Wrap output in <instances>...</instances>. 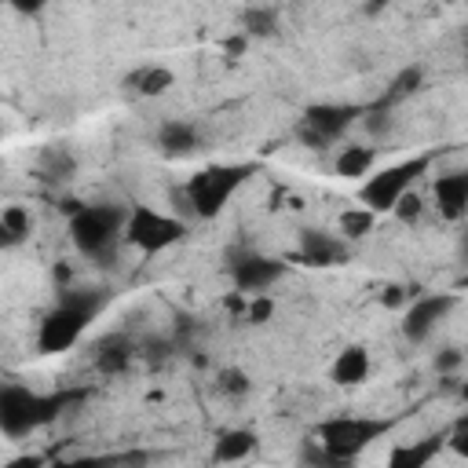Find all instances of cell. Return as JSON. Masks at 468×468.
<instances>
[{
    "instance_id": "obj_1",
    "label": "cell",
    "mask_w": 468,
    "mask_h": 468,
    "mask_svg": "<svg viewBox=\"0 0 468 468\" xmlns=\"http://www.w3.org/2000/svg\"><path fill=\"white\" fill-rule=\"evenodd\" d=\"M70 399H81V392L74 395H34L29 388H19V385H8L0 392V428H4L8 440H22L34 428L48 424Z\"/></svg>"
},
{
    "instance_id": "obj_2",
    "label": "cell",
    "mask_w": 468,
    "mask_h": 468,
    "mask_svg": "<svg viewBox=\"0 0 468 468\" xmlns=\"http://www.w3.org/2000/svg\"><path fill=\"white\" fill-rule=\"evenodd\" d=\"M257 172V165H205L186 179V205L202 220H216L231 202V194Z\"/></svg>"
},
{
    "instance_id": "obj_3",
    "label": "cell",
    "mask_w": 468,
    "mask_h": 468,
    "mask_svg": "<svg viewBox=\"0 0 468 468\" xmlns=\"http://www.w3.org/2000/svg\"><path fill=\"white\" fill-rule=\"evenodd\" d=\"M129 224V212L121 205H84L77 216H70V238L84 257H107L117 245Z\"/></svg>"
},
{
    "instance_id": "obj_4",
    "label": "cell",
    "mask_w": 468,
    "mask_h": 468,
    "mask_svg": "<svg viewBox=\"0 0 468 468\" xmlns=\"http://www.w3.org/2000/svg\"><path fill=\"white\" fill-rule=\"evenodd\" d=\"M428 169H432V154H414V158H407V162L388 165V169H381L377 176H369L359 186V202L373 212H392L395 202L407 191H414V183L421 176H428Z\"/></svg>"
},
{
    "instance_id": "obj_5",
    "label": "cell",
    "mask_w": 468,
    "mask_h": 468,
    "mask_svg": "<svg viewBox=\"0 0 468 468\" xmlns=\"http://www.w3.org/2000/svg\"><path fill=\"white\" fill-rule=\"evenodd\" d=\"M392 428V421H377V417H333L319 424V443L329 450V457L337 464L355 461L373 440Z\"/></svg>"
},
{
    "instance_id": "obj_6",
    "label": "cell",
    "mask_w": 468,
    "mask_h": 468,
    "mask_svg": "<svg viewBox=\"0 0 468 468\" xmlns=\"http://www.w3.org/2000/svg\"><path fill=\"white\" fill-rule=\"evenodd\" d=\"M369 107L362 103H319V107H307L304 121H300V143L311 150H326L329 143H337L345 136L359 117H366Z\"/></svg>"
},
{
    "instance_id": "obj_7",
    "label": "cell",
    "mask_w": 468,
    "mask_h": 468,
    "mask_svg": "<svg viewBox=\"0 0 468 468\" xmlns=\"http://www.w3.org/2000/svg\"><path fill=\"white\" fill-rule=\"evenodd\" d=\"M186 234V224L176 220V216H162L147 205H136L129 212V224H124V238L129 245H136L139 253H165L169 245L183 242Z\"/></svg>"
},
{
    "instance_id": "obj_8",
    "label": "cell",
    "mask_w": 468,
    "mask_h": 468,
    "mask_svg": "<svg viewBox=\"0 0 468 468\" xmlns=\"http://www.w3.org/2000/svg\"><path fill=\"white\" fill-rule=\"evenodd\" d=\"M88 322H91V315H84L81 307H74L67 300H59V307L48 311V315L41 319V329H37V348H41V355H62V352H70L77 340H81V333H84Z\"/></svg>"
},
{
    "instance_id": "obj_9",
    "label": "cell",
    "mask_w": 468,
    "mask_h": 468,
    "mask_svg": "<svg viewBox=\"0 0 468 468\" xmlns=\"http://www.w3.org/2000/svg\"><path fill=\"white\" fill-rule=\"evenodd\" d=\"M457 304V293H421L417 300L407 304V315H402V333L414 345L428 340V333L440 326Z\"/></svg>"
},
{
    "instance_id": "obj_10",
    "label": "cell",
    "mask_w": 468,
    "mask_h": 468,
    "mask_svg": "<svg viewBox=\"0 0 468 468\" xmlns=\"http://www.w3.org/2000/svg\"><path fill=\"white\" fill-rule=\"evenodd\" d=\"M231 274H234V290H242V293H267L278 278L286 274V260L242 253V257H234Z\"/></svg>"
},
{
    "instance_id": "obj_11",
    "label": "cell",
    "mask_w": 468,
    "mask_h": 468,
    "mask_svg": "<svg viewBox=\"0 0 468 468\" xmlns=\"http://www.w3.org/2000/svg\"><path fill=\"white\" fill-rule=\"evenodd\" d=\"M432 194H435V209H440L443 220H450V224L464 220L468 216V169L435 176Z\"/></svg>"
},
{
    "instance_id": "obj_12",
    "label": "cell",
    "mask_w": 468,
    "mask_h": 468,
    "mask_svg": "<svg viewBox=\"0 0 468 468\" xmlns=\"http://www.w3.org/2000/svg\"><path fill=\"white\" fill-rule=\"evenodd\" d=\"M300 264L307 267H333L345 260V242L326 234V231H300V253H297Z\"/></svg>"
},
{
    "instance_id": "obj_13",
    "label": "cell",
    "mask_w": 468,
    "mask_h": 468,
    "mask_svg": "<svg viewBox=\"0 0 468 468\" xmlns=\"http://www.w3.org/2000/svg\"><path fill=\"white\" fill-rule=\"evenodd\" d=\"M366 377H369V352L359 348V345L340 352L337 362H333V369H329V381L337 388H359Z\"/></svg>"
},
{
    "instance_id": "obj_14",
    "label": "cell",
    "mask_w": 468,
    "mask_h": 468,
    "mask_svg": "<svg viewBox=\"0 0 468 468\" xmlns=\"http://www.w3.org/2000/svg\"><path fill=\"white\" fill-rule=\"evenodd\" d=\"M172 84H176V74L169 67H139L129 81H124V88H129L132 96H139V99H158Z\"/></svg>"
},
{
    "instance_id": "obj_15",
    "label": "cell",
    "mask_w": 468,
    "mask_h": 468,
    "mask_svg": "<svg viewBox=\"0 0 468 468\" xmlns=\"http://www.w3.org/2000/svg\"><path fill=\"white\" fill-rule=\"evenodd\" d=\"M158 147H162V154H169V158H186V154H194V150H198V132H194V124H186V121H169V124H162Z\"/></svg>"
},
{
    "instance_id": "obj_16",
    "label": "cell",
    "mask_w": 468,
    "mask_h": 468,
    "mask_svg": "<svg viewBox=\"0 0 468 468\" xmlns=\"http://www.w3.org/2000/svg\"><path fill=\"white\" fill-rule=\"evenodd\" d=\"M253 450H257V432H249V428H231V432H224L220 440H216L212 457L220 461V464H234V461H245Z\"/></svg>"
},
{
    "instance_id": "obj_17",
    "label": "cell",
    "mask_w": 468,
    "mask_h": 468,
    "mask_svg": "<svg viewBox=\"0 0 468 468\" xmlns=\"http://www.w3.org/2000/svg\"><path fill=\"white\" fill-rule=\"evenodd\" d=\"M443 443H447V440L432 435V440H421V443H410V447H395L392 457H388V464H392V468H424L435 454L443 450Z\"/></svg>"
},
{
    "instance_id": "obj_18",
    "label": "cell",
    "mask_w": 468,
    "mask_h": 468,
    "mask_svg": "<svg viewBox=\"0 0 468 468\" xmlns=\"http://www.w3.org/2000/svg\"><path fill=\"white\" fill-rule=\"evenodd\" d=\"M373 162H377V150H373V147H345V150L337 154V176L340 179L369 176Z\"/></svg>"
},
{
    "instance_id": "obj_19",
    "label": "cell",
    "mask_w": 468,
    "mask_h": 468,
    "mask_svg": "<svg viewBox=\"0 0 468 468\" xmlns=\"http://www.w3.org/2000/svg\"><path fill=\"white\" fill-rule=\"evenodd\" d=\"M421 81H424V70L421 67H407V70H402L392 84H388V91H385V96L377 99V107H395V103H402V99H410L414 96V91L421 88Z\"/></svg>"
},
{
    "instance_id": "obj_20",
    "label": "cell",
    "mask_w": 468,
    "mask_h": 468,
    "mask_svg": "<svg viewBox=\"0 0 468 468\" xmlns=\"http://www.w3.org/2000/svg\"><path fill=\"white\" fill-rule=\"evenodd\" d=\"M29 212L22 205H8L0 212V234H4V245H19L26 234H29Z\"/></svg>"
},
{
    "instance_id": "obj_21",
    "label": "cell",
    "mask_w": 468,
    "mask_h": 468,
    "mask_svg": "<svg viewBox=\"0 0 468 468\" xmlns=\"http://www.w3.org/2000/svg\"><path fill=\"white\" fill-rule=\"evenodd\" d=\"M242 34H249V37H274L278 34L274 8H249L242 15Z\"/></svg>"
},
{
    "instance_id": "obj_22",
    "label": "cell",
    "mask_w": 468,
    "mask_h": 468,
    "mask_svg": "<svg viewBox=\"0 0 468 468\" xmlns=\"http://www.w3.org/2000/svg\"><path fill=\"white\" fill-rule=\"evenodd\" d=\"M373 220H377V212L373 209H348L345 216H340V238H348V242L366 238L373 231Z\"/></svg>"
},
{
    "instance_id": "obj_23",
    "label": "cell",
    "mask_w": 468,
    "mask_h": 468,
    "mask_svg": "<svg viewBox=\"0 0 468 468\" xmlns=\"http://www.w3.org/2000/svg\"><path fill=\"white\" fill-rule=\"evenodd\" d=\"M129 359H132V348L124 345V340H114V345H107L99 352L96 366H99V373H121L124 366H129Z\"/></svg>"
},
{
    "instance_id": "obj_24",
    "label": "cell",
    "mask_w": 468,
    "mask_h": 468,
    "mask_svg": "<svg viewBox=\"0 0 468 468\" xmlns=\"http://www.w3.org/2000/svg\"><path fill=\"white\" fill-rule=\"evenodd\" d=\"M41 172L52 176V179H67L74 172V158L67 150H44V158H41Z\"/></svg>"
},
{
    "instance_id": "obj_25",
    "label": "cell",
    "mask_w": 468,
    "mask_h": 468,
    "mask_svg": "<svg viewBox=\"0 0 468 468\" xmlns=\"http://www.w3.org/2000/svg\"><path fill=\"white\" fill-rule=\"evenodd\" d=\"M249 388H253V381H249L245 369H224L220 373V392L224 395H245Z\"/></svg>"
},
{
    "instance_id": "obj_26",
    "label": "cell",
    "mask_w": 468,
    "mask_h": 468,
    "mask_svg": "<svg viewBox=\"0 0 468 468\" xmlns=\"http://www.w3.org/2000/svg\"><path fill=\"white\" fill-rule=\"evenodd\" d=\"M271 315H274V300H271L267 293H260L253 304L245 307V319L253 322V326H264V322H271Z\"/></svg>"
},
{
    "instance_id": "obj_27",
    "label": "cell",
    "mask_w": 468,
    "mask_h": 468,
    "mask_svg": "<svg viewBox=\"0 0 468 468\" xmlns=\"http://www.w3.org/2000/svg\"><path fill=\"white\" fill-rule=\"evenodd\" d=\"M395 216H399V220L402 224H414L417 220V216H421V198L414 194V191H407V194H402L399 202H395V209H392Z\"/></svg>"
},
{
    "instance_id": "obj_28",
    "label": "cell",
    "mask_w": 468,
    "mask_h": 468,
    "mask_svg": "<svg viewBox=\"0 0 468 468\" xmlns=\"http://www.w3.org/2000/svg\"><path fill=\"white\" fill-rule=\"evenodd\" d=\"M447 443H450V450H454L457 457H468V414L454 424V432H450V440H447Z\"/></svg>"
},
{
    "instance_id": "obj_29",
    "label": "cell",
    "mask_w": 468,
    "mask_h": 468,
    "mask_svg": "<svg viewBox=\"0 0 468 468\" xmlns=\"http://www.w3.org/2000/svg\"><path fill=\"white\" fill-rule=\"evenodd\" d=\"M245 48H249V34H242V29L224 41V55H231V59H242V55H245Z\"/></svg>"
},
{
    "instance_id": "obj_30",
    "label": "cell",
    "mask_w": 468,
    "mask_h": 468,
    "mask_svg": "<svg viewBox=\"0 0 468 468\" xmlns=\"http://www.w3.org/2000/svg\"><path fill=\"white\" fill-rule=\"evenodd\" d=\"M457 366H461V352H457V348H447V352L435 355V369H440V373H450V369H457Z\"/></svg>"
},
{
    "instance_id": "obj_31",
    "label": "cell",
    "mask_w": 468,
    "mask_h": 468,
    "mask_svg": "<svg viewBox=\"0 0 468 468\" xmlns=\"http://www.w3.org/2000/svg\"><path fill=\"white\" fill-rule=\"evenodd\" d=\"M8 4H12L19 15H37V12L48 4V0H8Z\"/></svg>"
},
{
    "instance_id": "obj_32",
    "label": "cell",
    "mask_w": 468,
    "mask_h": 468,
    "mask_svg": "<svg viewBox=\"0 0 468 468\" xmlns=\"http://www.w3.org/2000/svg\"><path fill=\"white\" fill-rule=\"evenodd\" d=\"M52 274H55V282H59L62 290H67V286H70V278H74V271H70L67 264H55V271H52Z\"/></svg>"
},
{
    "instance_id": "obj_33",
    "label": "cell",
    "mask_w": 468,
    "mask_h": 468,
    "mask_svg": "<svg viewBox=\"0 0 468 468\" xmlns=\"http://www.w3.org/2000/svg\"><path fill=\"white\" fill-rule=\"evenodd\" d=\"M224 307H227V311H234V315H238V311H245L249 304L242 300V290H238V293H231V297H224Z\"/></svg>"
},
{
    "instance_id": "obj_34",
    "label": "cell",
    "mask_w": 468,
    "mask_h": 468,
    "mask_svg": "<svg viewBox=\"0 0 468 468\" xmlns=\"http://www.w3.org/2000/svg\"><path fill=\"white\" fill-rule=\"evenodd\" d=\"M385 4H388V0H369V4H366V12H369V15H377Z\"/></svg>"
},
{
    "instance_id": "obj_35",
    "label": "cell",
    "mask_w": 468,
    "mask_h": 468,
    "mask_svg": "<svg viewBox=\"0 0 468 468\" xmlns=\"http://www.w3.org/2000/svg\"><path fill=\"white\" fill-rule=\"evenodd\" d=\"M457 392H461V399H464V402H468V381H464V385H461V388H457Z\"/></svg>"
},
{
    "instance_id": "obj_36",
    "label": "cell",
    "mask_w": 468,
    "mask_h": 468,
    "mask_svg": "<svg viewBox=\"0 0 468 468\" xmlns=\"http://www.w3.org/2000/svg\"><path fill=\"white\" fill-rule=\"evenodd\" d=\"M464 260H468V238H464Z\"/></svg>"
},
{
    "instance_id": "obj_37",
    "label": "cell",
    "mask_w": 468,
    "mask_h": 468,
    "mask_svg": "<svg viewBox=\"0 0 468 468\" xmlns=\"http://www.w3.org/2000/svg\"><path fill=\"white\" fill-rule=\"evenodd\" d=\"M443 4H457V0H443Z\"/></svg>"
}]
</instances>
